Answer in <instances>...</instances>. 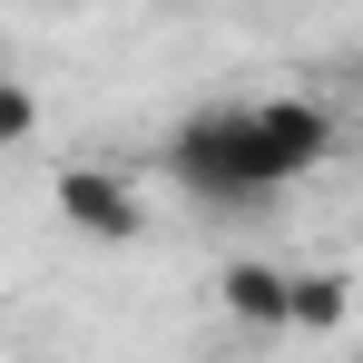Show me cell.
Segmentation results:
<instances>
[{
  "instance_id": "1",
  "label": "cell",
  "mask_w": 363,
  "mask_h": 363,
  "mask_svg": "<svg viewBox=\"0 0 363 363\" xmlns=\"http://www.w3.org/2000/svg\"><path fill=\"white\" fill-rule=\"evenodd\" d=\"M324 147H334V118L314 99H236V108H196L167 138V177L206 206H255L314 177Z\"/></svg>"
},
{
  "instance_id": "3",
  "label": "cell",
  "mask_w": 363,
  "mask_h": 363,
  "mask_svg": "<svg viewBox=\"0 0 363 363\" xmlns=\"http://www.w3.org/2000/svg\"><path fill=\"white\" fill-rule=\"evenodd\" d=\"M226 304L255 314V324H285V314H295V285H275L265 265H236V275H226Z\"/></svg>"
},
{
  "instance_id": "4",
  "label": "cell",
  "mask_w": 363,
  "mask_h": 363,
  "mask_svg": "<svg viewBox=\"0 0 363 363\" xmlns=\"http://www.w3.org/2000/svg\"><path fill=\"white\" fill-rule=\"evenodd\" d=\"M20 128H30V99H20V89H0V147H10Z\"/></svg>"
},
{
  "instance_id": "2",
  "label": "cell",
  "mask_w": 363,
  "mask_h": 363,
  "mask_svg": "<svg viewBox=\"0 0 363 363\" xmlns=\"http://www.w3.org/2000/svg\"><path fill=\"white\" fill-rule=\"evenodd\" d=\"M60 206L89 226V236H128V226H138L128 186H118V177H99V167H69V177H60Z\"/></svg>"
}]
</instances>
